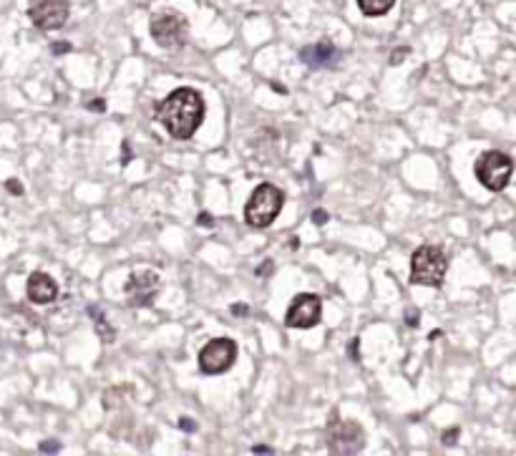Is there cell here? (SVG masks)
Here are the masks:
<instances>
[{"label": "cell", "instance_id": "cell-14", "mask_svg": "<svg viewBox=\"0 0 516 456\" xmlns=\"http://www.w3.org/2000/svg\"><path fill=\"white\" fill-rule=\"evenodd\" d=\"M89 315H91V320L96 323L98 336H101L106 343H108V341H114V338H116V330H114V325H111V323H108V320H106V315H103L101 308H89Z\"/></svg>", "mask_w": 516, "mask_h": 456}, {"label": "cell", "instance_id": "cell-3", "mask_svg": "<svg viewBox=\"0 0 516 456\" xmlns=\"http://www.w3.org/2000/svg\"><path fill=\"white\" fill-rule=\"evenodd\" d=\"M449 260L444 250L433 245H420L411 255V282L413 285H426V288H439L446 280Z\"/></svg>", "mask_w": 516, "mask_h": 456}, {"label": "cell", "instance_id": "cell-28", "mask_svg": "<svg viewBox=\"0 0 516 456\" xmlns=\"http://www.w3.org/2000/svg\"><path fill=\"white\" fill-rule=\"evenodd\" d=\"M406 318H408V323H411V325H415V323H418V315H415V312H408Z\"/></svg>", "mask_w": 516, "mask_h": 456}, {"label": "cell", "instance_id": "cell-17", "mask_svg": "<svg viewBox=\"0 0 516 456\" xmlns=\"http://www.w3.org/2000/svg\"><path fill=\"white\" fill-rule=\"evenodd\" d=\"M458 433H461V429H449V431L444 433V444L446 446L456 444V441H458Z\"/></svg>", "mask_w": 516, "mask_h": 456}, {"label": "cell", "instance_id": "cell-16", "mask_svg": "<svg viewBox=\"0 0 516 456\" xmlns=\"http://www.w3.org/2000/svg\"><path fill=\"white\" fill-rule=\"evenodd\" d=\"M6 189H8V192H11V194H15V197H20V194L25 192L23 184H20L18 179H8V182H6Z\"/></svg>", "mask_w": 516, "mask_h": 456}, {"label": "cell", "instance_id": "cell-9", "mask_svg": "<svg viewBox=\"0 0 516 456\" xmlns=\"http://www.w3.org/2000/svg\"><path fill=\"white\" fill-rule=\"evenodd\" d=\"M68 0H30L28 15L41 30H58L68 20Z\"/></svg>", "mask_w": 516, "mask_h": 456}, {"label": "cell", "instance_id": "cell-26", "mask_svg": "<svg viewBox=\"0 0 516 456\" xmlns=\"http://www.w3.org/2000/svg\"><path fill=\"white\" fill-rule=\"evenodd\" d=\"M179 426L184 429L186 433H192L194 429H197V424H194V421H189V419H181V421H179Z\"/></svg>", "mask_w": 516, "mask_h": 456}, {"label": "cell", "instance_id": "cell-23", "mask_svg": "<svg viewBox=\"0 0 516 456\" xmlns=\"http://www.w3.org/2000/svg\"><path fill=\"white\" fill-rule=\"evenodd\" d=\"M89 108L91 111H96V114H103V111H106V101H103V99H96V101L89 103Z\"/></svg>", "mask_w": 516, "mask_h": 456}, {"label": "cell", "instance_id": "cell-11", "mask_svg": "<svg viewBox=\"0 0 516 456\" xmlns=\"http://www.w3.org/2000/svg\"><path fill=\"white\" fill-rule=\"evenodd\" d=\"M300 61L307 68H333L340 61V51L330 41H323L318 46H305L300 51Z\"/></svg>", "mask_w": 516, "mask_h": 456}, {"label": "cell", "instance_id": "cell-10", "mask_svg": "<svg viewBox=\"0 0 516 456\" xmlns=\"http://www.w3.org/2000/svg\"><path fill=\"white\" fill-rule=\"evenodd\" d=\"M162 280L154 270H136L127 280V300L131 308H149L154 298L159 295Z\"/></svg>", "mask_w": 516, "mask_h": 456}, {"label": "cell", "instance_id": "cell-21", "mask_svg": "<svg viewBox=\"0 0 516 456\" xmlns=\"http://www.w3.org/2000/svg\"><path fill=\"white\" fill-rule=\"evenodd\" d=\"M312 222H315V224H325V222H328V212H325V210H315V212H312Z\"/></svg>", "mask_w": 516, "mask_h": 456}, {"label": "cell", "instance_id": "cell-6", "mask_svg": "<svg viewBox=\"0 0 516 456\" xmlns=\"http://www.w3.org/2000/svg\"><path fill=\"white\" fill-rule=\"evenodd\" d=\"M151 38L167 51L181 49L186 43V38H189V23H186V18L179 15V13H172V11L159 13L151 20Z\"/></svg>", "mask_w": 516, "mask_h": 456}, {"label": "cell", "instance_id": "cell-8", "mask_svg": "<svg viewBox=\"0 0 516 456\" xmlns=\"http://www.w3.org/2000/svg\"><path fill=\"white\" fill-rule=\"evenodd\" d=\"M323 320V303H320L318 295L312 293H300L290 303L288 308V315H285V323L290 328H297V330H307V328H315V325Z\"/></svg>", "mask_w": 516, "mask_h": 456}, {"label": "cell", "instance_id": "cell-24", "mask_svg": "<svg viewBox=\"0 0 516 456\" xmlns=\"http://www.w3.org/2000/svg\"><path fill=\"white\" fill-rule=\"evenodd\" d=\"M197 224H202V227H212L214 224V220H212V215H207V212H202L197 220Z\"/></svg>", "mask_w": 516, "mask_h": 456}, {"label": "cell", "instance_id": "cell-12", "mask_svg": "<svg viewBox=\"0 0 516 456\" xmlns=\"http://www.w3.org/2000/svg\"><path fill=\"white\" fill-rule=\"evenodd\" d=\"M25 293H28V300L36 303V305H49L58 298V285L51 275L46 272H33L28 277V285H25Z\"/></svg>", "mask_w": 516, "mask_h": 456}, {"label": "cell", "instance_id": "cell-13", "mask_svg": "<svg viewBox=\"0 0 516 456\" xmlns=\"http://www.w3.org/2000/svg\"><path fill=\"white\" fill-rule=\"evenodd\" d=\"M393 6H396V0H358V8H361V13L368 15V18L385 15Z\"/></svg>", "mask_w": 516, "mask_h": 456}, {"label": "cell", "instance_id": "cell-5", "mask_svg": "<svg viewBox=\"0 0 516 456\" xmlns=\"http://www.w3.org/2000/svg\"><path fill=\"white\" fill-rule=\"evenodd\" d=\"M328 449L337 456H355L366 449V431L358 421H342L333 414L328 424Z\"/></svg>", "mask_w": 516, "mask_h": 456}, {"label": "cell", "instance_id": "cell-20", "mask_svg": "<svg viewBox=\"0 0 516 456\" xmlns=\"http://www.w3.org/2000/svg\"><path fill=\"white\" fill-rule=\"evenodd\" d=\"M254 272H257L259 277H267V275H270V272H272V260H264V262L259 265V267H257V270H254Z\"/></svg>", "mask_w": 516, "mask_h": 456}, {"label": "cell", "instance_id": "cell-27", "mask_svg": "<svg viewBox=\"0 0 516 456\" xmlns=\"http://www.w3.org/2000/svg\"><path fill=\"white\" fill-rule=\"evenodd\" d=\"M252 454H272V449H270V446L259 444V446H254V449H252Z\"/></svg>", "mask_w": 516, "mask_h": 456}, {"label": "cell", "instance_id": "cell-2", "mask_svg": "<svg viewBox=\"0 0 516 456\" xmlns=\"http://www.w3.org/2000/svg\"><path fill=\"white\" fill-rule=\"evenodd\" d=\"M283 204H285L283 189H277V186L270 184V182L257 184L254 186V192L250 194V199H247V207H245L247 224L254 229L270 227V224L277 220V215L283 212Z\"/></svg>", "mask_w": 516, "mask_h": 456}, {"label": "cell", "instance_id": "cell-7", "mask_svg": "<svg viewBox=\"0 0 516 456\" xmlns=\"http://www.w3.org/2000/svg\"><path fill=\"white\" fill-rule=\"evenodd\" d=\"M237 360V343L232 338H214L199 350V371L207 376L227 373Z\"/></svg>", "mask_w": 516, "mask_h": 456}, {"label": "cell", "instance_id": "cell-25", "mask_svg": "<svg viewBox=\"0 0 516 456\" xmlns=\"http://www.w3.org/2000/svg\"><path fill=\"white\" fill-rule=\"evenodd\" d=\"M358 348H361V343H358V338H355V341H350V358H353V360H358V358H361V353H358Z\"/></svg>", "mask_w": 516, "mask_h": 456}, {"label": "cell", "instance_id": "cell-1", "mask_svg": "<svg viewBox=\"0 0 516 456\" xmlns=\"http://www.w3.org/2000/svg\"><path fill=\"white\" fill-rule=\"evenodd\" d=\"M205 99L197 89L181 86V89L172 91L162 103H156V121L169 132L172 139H192L194 132L202 127L205 121Z\"/></svg>", "mask_w": 516, "mask_h": 456}, {"label": "cell", "instance_id": "cell-15", "mask_svg": "<svg viewBox=\"0 0 516 456\" xmlns=\"http://www.w3.org/2000/svg\"><path fill=\"white\" fill-rule=\"evenodd\" d=\"M41 451H43V454H58V451H60V441H56V438H49V441H43V444H41Z\"/></svg>", "mask_w": 516, "mask_h": 456}, {"label": "cell", "instance_id": "cell-19", "mask_svg": "<svg viewBox=\"0 0 516 456\" xmlns=\"http://www.w3.org/2000/svg\"><path fill=\"white\" fill-rule=\"evenodd\" d=\"M406 56H408V49H396V51H393V53H390V63L396 66V63L406 61Z\"/></svg>", "mask_w": 516, "mask_h": 456}, {"label": "cell", "instance_id": "cell-18", "mask_svg": "<svg viewBox=\"0 0 516 456\" xmlns=\"http://www.w3.org/2000/svg\"><path fill=\"white\" fill-rule=\"evenodd\" d=\"M51 51H53V56H63V53H68V51H71V43H66V41L53 43V46H51Z\"/></svg>", "mask_w": 516, "mask_h": 456}, {"label": "cell", "instance_id": "cell-22", "mask_svg": "<svg viewBox=\"0 0 516 456\" xmlns=\"http://www.w3.org/2000/svg\"><path fill=\"white\" fill-rule=\"evenodd\" d=\"M232 315H240V318H245V315H250V308H247L245 303H240V305L234 303V305H232Z\"/></svg>", "mask_w": 516, "mask_h": 456}, {"label": "cell", "instance_id": "cell-4", "mask_svg": "<svg viewBox=\"0 0 516 456\" xmlns=\"http://www.w3.org/2000/svg\"><path fill=\"white\" fill-rule=\"evenodd\" d=\"M476 179L486 186L489 192H504L514 177V159L504 151H484L474 167Z\"/></svg>", "mask_w": 516, "mask_h": 456}]
</instances>
